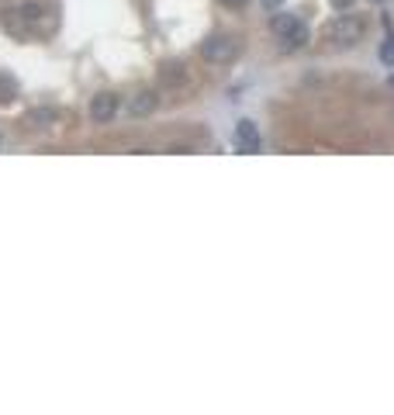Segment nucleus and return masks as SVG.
<instances>
[{"instance_id": "9", "label": "nucleus", "mask_w": 394, "mask_h": 415, "mask_svg": "<svg viewBox=\"0 0 394 415\" xmlns=\"http://www.w3.org/2000/svg\"><path fill=\"white\" fill-rule=\"evenodd\" d=\"M18 14H21V18H25L28 25H39V21H42V8H39V4H25V8L18 11Z\"/></svg>"}, {"instance_id": "5", "label": "nucleus", "mask_w": 394, "mask_h": 415, "mask_svg": "<svg viewBox=\"0 0 394 415\" xmlns=\"http://www.w3.org/2000/svg\"><path fill=\"white\" fill-rule=\"evenodd\" d=\"M128 111H132V114H138V118L152 114V111H156V94H152V90H138V94L128 101Z\"/></svg>"}, {"instance_id": "1", "label": "nucleus", "mask_w": 394, "mask_h": 415, "mask_svg": "<svg viewBox=\"0 0 394 415\" xmlns=\"http://www.w3.org/2000/svg\"><path fill=\"white\" fill-rule=\"evenodd\" d=\"M366 32V21L360 14H339L329 28H325V39L335 42V45H356Z\"/></svg>"}, {"instance_id": "13", "label": "nucleus", "mask_w": 394, "mask_h": 415, "mask_svg": "<svg viewBox=\"0 0 394 415\" xmlns=\"http://www.w3.org/2000/svg\"><path fill=\"white\" fill-rule=\"evenodd\" d=\"M263 8H270V11H280V8H284V0H263Z\"/></svg>"}, {"instance_id": "6", "label": "nucleus", "mask_w": 394, "mask_h": 415, "mask_svg": "<svg viewBox=\"0 0 394 415\" xmlns=\"http://www.w3.org/2000/svg\"><path fill=\"white\" fill-rule=\"evenodd\" d=\"M284 45H287V49H301V45H308V25L298 21V25L284 35Z\"/></svg>"}, {"instance_id": "2", "label": "nucleus", "mask_w": 394, "mask_h": 415, "mask_svg": "<svg viewBox=\"0 0 394 415\" xmlns=\"http://www.w3.org/2000/svg\"><path fill=\"white\" fill-rule=\"evenodd\" d=\"M201 56H205L208 63H215V66H225V63H232V59L239 56V42L229 39V35H211V39L201 45Z\"/></svg>"}, {"instance_id": "11", "label": "nucleus", "mask_w": 394, "mask_h": 415, "mask_svg": "<svg viewBox=\"0 0 394 415\" xmlns=\"http://www.w3.org/2000/svg\"><path fill=\"white\" fill-rule=\"evenodd\" d=\"M380 59H384L387 66H394V39H387V42L380 45Z\"/></svg>"}, {"instance_id": "14", "label": "nucleus", "mask_w": 394, "mask_h": 415, "mask_svg": "<svg viewBox=\"0 0 394 415\" xmlns=\"http://www.w3.org/2000/svg\"><path fill=\"white\" fill-rule=\"evenodd\" d=\"M218 4H222V8H242L246 0H218Z\"/></svg>"}, {"instance_id": "4", "label": "nucleus", "mask_w": 394, "mask_h": 415, "mask_svg": "<svg viewBox=\"0 0 394 415\" xmlns=\"http://www.w3.org/2000/svg\"><path fill=\"white\" fill-rule=\"evenodd\" d=\"M114 114H118V97L114 94H97L90 101V118L94 121H111Z\"/></svg>"}, {"instance_id": "12", "label": "nucleus", "mask_w": 394, "mask_h": 415, "mask_svg": "<svg viewBox=\"0 0 394 415\" xmlns=\"http://www.w3.org/2000/svg\"><path fill=\"white\" fill-rule=\"evenodd\" d=\"M329 4H332L335 11H349V8H353V0H329Z\"/></svg>"}, {"instance_id": "3", "label": "nucleus", "mask_w": 394, "mask_h": 415, "mask_svg": "<svg viewBox=\"0 0 394 415\" xmlns=\"http://www.w3.org/2000/svg\"><path fill=\"white\" fill-rule=\"evenodd\" d=\"M232 142H236V149H239V152L253 156V152H260V128H256L253 121H239V125H236Z\"/></svg>"}, {"instance_id": "10", "label": "nucleus", "mask_w": 394, "mask_h": 415, "mask_svg": "<svg viewBox=\"0 0 394 415\" xmlns=\"http://www.w3.org/2000/svg\"><path fill=\"white\" fill-rule=\"evenodd\" d=\"M52 118H56V111H49V108H39V111H32V114H28V121H32V125H49Z\"/></svg>"}, {"instance_id": "8", "label": "nucleus", "mask_w": 394, "mask_h": 415, "mask_svg": "<svg viewBox=\"0 0 394 415\" xmlns=\"http://www.w3.org/2000/svg\"><path fill=\"white\" fill-rule=\"evenodd\" d=\"M294 25H298V18H294V14H273V32H277L280 39H284Z\"/></svg>"}, {"instance_id": "7", "label": "nucleus", "mask_w": 394, "mask_h": 415, "mask_svg": "<svg viewBox=\"0 0 394 415\" xmlns=\"http://www.w3.org/2000/svg\"><path fill=\"white\" fill-rule=\"evenodd\" d=\"M163 80L176 87V83H183V80H187V73H183V66H180V63H166V66H163Z\"/></svg>"}, {"instance_id": "16", "label": "nucleus", "mask_w": 394, "mask_h": 415, "mask_svg": "<svg viewBox=\"0 0 394 415\" xmlns=\"http://www.w3.org/2000/svg\"><path fill=\"white\" fill-rule=\"evenodd\" d=\"M377 4H380V0H377Z\"/></svg>"}, {"instance_id": "15", "label": "nucleus", "mask_w": 394, "mask_h": 415, "mask_svg": "<svg viewBox=\"0 0 394 415\" xmlns=\"http://www.w3.org/2000/svg\"><path fill=\"white\" fill-rule=\"evenodd\" d=\"M391 87H394V77H391Z\"/></svg>"}]
</instances>
